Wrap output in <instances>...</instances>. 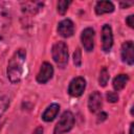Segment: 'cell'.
<instances>
[{
    "instance_id": "1",
    "label": "cell",
    "mask_w": 134,
    "mask_h": 134,
    "mask_svg": "<svg viewBox=\"0 0 134 134\" xmlns=\"http://www.w3.org/2000/svg\"><path fill=\"white\" fill-rule=\"evenodd\" d=\"M26 58V51L25 49H18L15 51V53L12 55V58L8 61L6 74L12 84H18L23 75V66L25 63Z\"/></svg>"
},
{
    "instance_id": "11",
    "label": "cell",
    "mask_w": 134,
    "mask_h": 134,
    "mask_svg": "<svg viewBox=\"0 0 134 134\" xmlns=\"http://www.w3.org/2000/svg\"><path fill=\"white\" fill-rule=\"evenodd\" d=\"M22 10L25 14L29 15H35L37 14L42 7H43V2H38V1H26L22 2Z\"/></svg>"
},
{
    "instance_id": "17",
    "label": "cell",
    "mask_w": 134,
    "mask_h": 134,
    "mask_svg": "<svg viewBox=\"0 0 134 134\" xmlns=\"http://www.w3.org/2000/svg\"><path fill=\"white\" fill-rule=\"evenodd\" d=\"M70 3H71V1H67V0H61V1H59L58 2V5H57L58 13L61 14V15H64L67 12L68 6H69Z\"/></svg>"
},
{
    "instance_id": "9",
    "label": "cell",
    "mask_w": 134,
    "mask_h": 134,
    "mask_svg": "<svg viewBox=\"0 0 134 134\" xmlns=\"http://www.w3.org/2000/svg\"><path fill=\"white\" fill-rule=\"evenodd\" d=\"M103 106V99H102V94L98 91H94L89 95L88 99V108L90 112L96 113L102 109Z\"/></svg>"
},
{
    "instance_id": "19",
    "label": "cell",
    "mask_w": 134,
    "mask_h": 134,
    "mask_svg": "<svg viewBox=\"0 0 134 134\" xmlns=\"http://www.w3.org/2000/svg\"><path fill=\"white\" fill-rule=\"evenodd\" d=\"M73 63L76 67H80L82 64V52L80 48H76L73 52Z\"/></svg>"
},
{
    "instance_id": "8",
    "label": "cell",
    "mask_w": 134,
    "mask_h": 134,
    "mask_svg": "<svg viewBox=\"0 0 134 134\" xmlns=\"http://www.w3.org/2000/svg\"><path fill=\"white\" fill-rule=\"evenodd\" d=\"M133 50H134V45L132 41H127L121 46V51H120L121 59L128 65H133V62H134Z\"/></svg>"
},
{
    "instance_id": "4",
    "label": "cell",
    "mask_w": 134,
    "mask_h": 134,
    "mask_svg": "<svg viewBox=\"0 0 134 134\" xmlns=\"http://www.w3.org/2000/svg\"><path fill=\"white\" fill-rule=\"evenodd\" d=\"M86 88V81L82 76L74 77L68 87V93L73 97H79L83 94L84 90Z\"/></svg>"
},
{
    "instance_id": "12",
    "label": "cell",
    "mask_w": 134,
    "mask_h": 134,
    "mask_svg": "<svg viewBox=\"0 0 134 134\" xmlns=\"http://www.w3.org/2000/svg\"><path fill=\"white\" fill-rule=\"evenodd\" d=\"M59 111H60V105L59 104H57V103L50 104L46 108V110L44 111V113L42 114V119L44 121H47V122L48 121H51V120H53L57 117Z\"/></svg>"
},
{
    "instance_id": "15",
    "label": "cell",
    "mask_w": 134,
    "mask_h": 134,
    "mask_svg": "<svg viewBox=\"0 0 134 134\" xmlns=\"http://www.w3.org/2000/svg\"><path fill=\"white\" fill-rule=\"evenodd\" d=\"M9 22H10L9 13L4 7H0V34L9 25Z\"/></svg>"
},
{
    "instance_id": "7",
    "label": "cell",
    "mask_w": 134,
    "mask_h": 134,
    "mask_svg": "<svg viewBox=\"0 0 134 134\" xmlns=\"http://www.w3.org/2000/svg\"><path fill=\"white\" fill-rule=\"evenodd\" d=\"M53 75V67L51 66L50 63L44 62L41 65L40 71L37 74V82L40 84H45L47 83Z\"/></svg>"
},
{
    "instance_id": "22",
    "label": "cell",
    "mask_w": 134,
    "mask_h": 134,
    "mask_svg": "<svg viewBox=\"0 0 134 134\" xmlns=\"http://www.w3.org/2000/svg\"><path fill=\"white\" fill-rule=\"evenodd\" d=\"M107 118V114L105 113V112H100L99 114H98V118H97V121H103V120H105Z\"/></svg>"
},
{
    "instance_id": "16",
    "label": "cell",
    "mask_w": 134,
    "mask_h": 134,
    "mask_svg": "<svg viewBox=\"0 0 134 134\" xmlns=\"http://www.w3.org/2000/svg\"><path fill=\"white\" fill-rule=\"evenodd\" d=\"M109 72H108V69L106 67H103L100 72H99V77H98V83L102 87H105L109 81Z\"/></svg>"
},
{
    "instance_id": "24",
    "label": "cell",
    "mask_w": 134,
    "mask_h": 134,
    "mask_svg": "<svg viewBox=\"0 0 134 134\" xmlns=\"http://www.w3.org/2000/svg\"><path fill=\"white\" fill-rule=\"evenodd\" d=\"M133 122L131 124V126H130V134H133Z\"/></svg>"
},
{
    "instance_id": "5",
    "label": "cell",
    "mask_w": 134,
    "mask_h": 134,
    "mask_svg": "<svg viewBox=\"0 0 134 134\" xmlns=\"http://www.w3.org/2000/svg\"><path fill=\"white\" fill-rule=\"evenodd\" d=\"M102 48L105 52L110 51L113 45V35L112 28L109 24H105L102 28Z\"/></svg>"
},
{
    "instance_id": "13",
    "label": "cell",
    "mask_w": 134,
    "mask_h": 134,
    "mask_svg": "<svg viewBox=\"0 0 134 134\" xmlns=\"http://www.w3.org/2000/svg\"><path fill=\"white\" fill-rule=\"evenodd\" d=\"M114 10V4L111 1H98L95 4V13L96 15L109 14Z\"/></svg>"
},
{
    "instance_id": "25",
    "label": "cell",
    "mask_w": 134,
    "mask_h": 134,
    "mask_svg": "<svg viewBox=\"0 0 134 134\" xmlns=\"http://www.w3.org/2000/svg\"><path fill=\"white\" fill-rule=\"evenodd\" d=\"M120 134H122V133H120Z\"/></svg>"
},
{
    "instance_id": "6",
    "label": "cell",
    "mask_w": 134,
    "mask_h": 134,
    "mask_svg": "<svg viewBox=\"0 0 134 134\" xmlns=\"http://www.w3.org/2000/svg\"><path fill=\"white\" fill-rule=\"evenodd\" d=\"M81 41L86 51L90 52L94 48V30L91 27H87L82 31Z\"/></svg>"
},
{
    "instance_id": "23",
    "label": "cell",
    "mask_w": 134,
    "mask_h": 134,
    "mask_svg": "<svg viewBox=\"0 0 134 134\" xmlns=\"http://www.w3.org/2000/svg\"><path fill=\"white\" fill-rule=\"evenodd\" d=\"M32 134H43V128L42 127L36 128V130L32 132Z\"/></svg>"
},
{
    "instance_id": "20",
    "label": "cell",
    "mask_w": 134,
    "mask_h": 134,
    "mask_svg": "<svg viewBox=\"0 0 134 134\" xmlns=\"http://www.w3.org/2000/svg\"><path fill=\"white\" fill-rule=\"evenodd\" d=\"M106 96H107L108 102H110V103H116V102L118 100V95H117V93H115V92H113V91H108Z\"/></svg>"
},
{
    "instance_id": "21",
    "label": "cell",
    "mask_w": 134,
    "mask_h": 134,
    "mask_svg": "<svg viewBox=\"0 0 134 134\" xmlns=\"http://www.w3.org/2000/svg\"><path fill=\"white\" fill-rule=\"evenodd\" d=\"M126 23L130 26V27H133V15H130L126 18Z\"/></svg>"
},
{
    "instance_id": "2",
    "label": "cell",
    "mask_w": 134,
    "mask_h": 134,
    "mask_svg": "<svg viewBox=\"0 0 134 134\" xmlns=\"http://www.w3.org/2000/svg\"><path fill=\"white\" fill-rule=\"evenodd\" d=\"M52 59L60 68H64L68 63V47L64 42H57L52 46Z\"/></svg>"
},
{
    "instance_id": "14",
    "label": "cell",
    "mask_w": 134,
    "mask_h": 134,
    "mask_svg": "<svg viewBox=\"0 0 134 134\" xmlns=\"http://www.w3.org/2000/svg\"><path fill=\"white\" fill-rule=\"evenodd\" d=\"M128 81H129V76L127 74H118L113 80V84H112L113 88L116 91H120L121 89L125 88V86L128 83Z\"/></svg>"
},
{
    "instance_id": "10",
    "label": "cell",
    "mask_w": 134,
    "mask_h": 134,
    "mask_svg": "<svg viewBox=\"0 0 134 134\" xmlns=\"http://www.w3.org/2000/svg\"><path fill=\"white\" fill-rule=\"evenodd\" d=\"M58 32L64 37L69 38L74 32V24L70 19H64L62 20L58 25Z\"/></svg>"
},
{
    "instance_id": "18",
    "label": "cell",
    "mask_w": 134,
    "mask_h": 134,
    "mask_svg": "<svg viewBox=\"0 0 134 134\" xmlns=\"http://www.w3.org/2000/svg\"><path fill=\"white\" fill-rule=\"evenodd\" d=\"M9 105V98L7 96H0V118L6 111Z\"/></svg>"
},
{
    "instance_id": "3",
    "label": "cell",
    "mask_w": 134,
    "mask_h": 134,
    "mask_svg": "<svg viewBox=\"0 0 134 134\" xmlns=\"http://www.w3.org/2000/svg\"><path fill=\"white\" fill-rule=\"evenodd\" d=\"M73 125H74V116L72 112L65 111L60 117L59 121L57 122L53 130V134H63L65 132H68L72 129Z\"/></svg>"
}]
</instances>
